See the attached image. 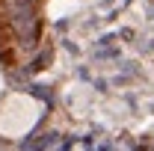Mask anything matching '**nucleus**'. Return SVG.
<instances>
[{
  "label": "nucleus",
  "instance_id": "f257e3e1",
  "mask_svg": "<svg viewBox=\"0 0 154 151\" xmlns=\"http://www.w3.org/2000/svg\"><path fill=\"white\" fill-rule=\"evenodd\" d=\"M45 116V104L36 95L6 92L0 98V139H21L36 128Z\"/></svg>",
  "mask_w": 154,
  "mask_h": 151
}]
</instances>
